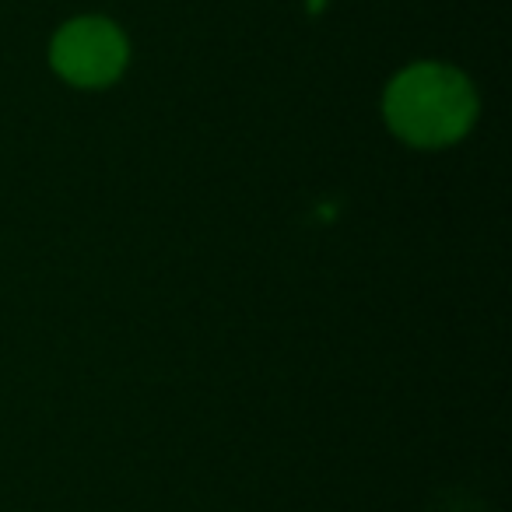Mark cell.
I'll return each instance as SVG.
<instances>
[{
	"label": "cell",
	"instance_id": "obj_1",
	"mask_svg": "<svg viewBox=\"0 0 512 512\" xmlns=\"http://www.w3.org/2000/svg\"><path fill=\"white\" fill-rule=\"evenodd\" d=\"M474 113V88L453 67H411L386 92V120L393 134L414 148H442L460 141L474 123Z\"/></svg>",
	"mask_w": 512,
	"mask_h": 512
},
{
	"label": "cell",
	"instance_id": "obj_2",
	"mask_svg": "<svg viewBox=\"0 0 512 512\" xmlns=\"http://www.w3.org/2000/svg\"><path fill=\"white\" fill-rule=\"evenodd\" d=\"M127 43L120 29L102 18H78L53 39V67L78 88H102L120 78Z\"/></svg>",
	"mask_w": 512,
	"mask_h": 512
}]
</instances>
